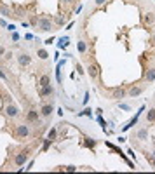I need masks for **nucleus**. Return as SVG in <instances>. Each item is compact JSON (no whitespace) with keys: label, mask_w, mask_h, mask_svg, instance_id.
Wrapping results in <instances>:
<instances>
[{"label":"nucleus","mask_w":155,"mask_h":174,"mask_svg":"<svg viewBox=\"0 0 155 174\" xmlns=\"http://www.w3.org/2000/svg\"><path fill=\"white\" fill-rule=\"evenodd\" d=\"M18 61H19V64H21V66H28L30 63H31V57H30L26 52H21V54L18 56Z\"/></svg>","instance_id":"39448f33"},{"label":"nucleus","mask_w":155,"mask_h":174,"mask_svg":"<svg viewBox=\"0 0 155 174\" xmlns=\"http://www.w3.org/2000/svg\"><path fill=\"white\" fill-rule=\"evenodd\" d=\"M147 138H148V131H147V129H140V131H138V139L145 141Z\"/></svg>","instance_id":"2eb2a0df"},{"label":"nucleus","mask_w":155,"mask_h":174,"mask_svg":"<svg viewBox=\"0 0 155 174\" xmlns=\"http://www.w3.org/2000/svg\"><path fill=\"white\" fill-rule=\"evenodd\" d=\"M56 136H58V131L54 129V127H52V129L49 131V134H47V139H51V141H54V139H56Z\"/></svg>","instance_id":"6ab92c4d"},{"label":"nucleus","mask_w":155,"mask_h":174,"mask_svg":"<svg viewBox=\"0 0 155 174\" xmlns=\"http://www.w3.org/2000/svg\"><path fill=\"white\" fill-rule=\"evenodd\" d=\"M152 40H153V45H155V35H153V38H152Z\"/></svg>","instance_id":"cd10ccee"},{"label":"nucleus","mask_w":155,"mask_h":174,"mask_svg":"<svg viewBox=\"0 0 155 174\" xmlns=\"http://www.w3.org/2000/svg\"><path fill=\"white\" fill-rule=\"evenodd\" d=\"M52 104H44L42 110H40V113H42V117H51V113H52Z\"/></svg>","instance_id":"1a4fd4ad"},{"label":"nucleus","mask_w":155,"mask_h":174,"mask_svg":"<svg viewBox=\"0 0 155 174\" xmlns=\"http://www.w3.org/2000/svg\"><path fill=\"white\" fill-rule=\"evenodd\" d=\"M147 122H155V108L148 110V113H147Z\"/></svg>","instance_id":"dca6fc26"},{"label":"nucleus","mask_w":155,"mask_h":174,"mask_svg":"<svg viewBox=\"0 0 155 174\" xmlns=\"http://www.w3.org/2000/svg\"><path fill=\"white\" fill-rule=\"evenodd\" d=\"M37 54H38L40 59H47V57H49V54H47V51H45V49H38V52H37Z\"/></svg>","instance_id":"aec40b11"},{"label":"nucleus","mask_w":155,"mask_h":174,"mask_svg":"<svg viewBox=\"0 0 155 174\" xmlns=\"http://www.w3.org/2000/svg\"><path fill=\"white\" fill-rule=\"evenodd\" d=\"M26 120H28V122H37V120H38V111L30 110L28 115H26Z\"/></svg>","instance_id":"9b49d317"},{"label":"nucleus","mask_w":155,"mask_h":174,"mask_svg":"<svg viewBox=\"0 0 155 174\" xmlns=\"http://www.w3.org/2000/svg\"><path fill=\"white\" fill-rule=\"evenodd\" d=\"M49 145H51V139H45V143H44V150H47Z\"/></svg>","instance_id":"5701e85b"},{"label":"nucleus","mask_w":155,"mask_h":174,"mask_svg":"<svg viewBox=\"0 0 155 174\" xmlns=\"http://www.w3.org/2000/svg\"><path fill=\"white\" fill-rule=\"evenodd\" d=\"M84 146L85 148H94V146H96V141H94V139H91V138H85V141H84Z\"/></svg>","instance_id":"4468645a"},{"label":"nucleus","mask_w":155,"mask_h":174,"mask_svg":"<svg viewBox=\"0 0 155 174\" xmlns=\"http://www.w3.org/2000/svg\"><path fill=\"white\" fill-rule=\"evenodd\" d=\"M77 49H78V52H85V51H87V45H85V42H84V40H78Z\"/></svg>","instance_id":"f3484780"},{"label":"nucleus","mask_w":155,"mask_h":174,"mask_svg":"<svg viewBox=\"0 0 155 174\" xmlns=\"http://www.w3.org/2000/svg\"><path fill=\"white\" fill-rule=\"evenodd\" d=\"M5 115H7L9 118H16L18 115H19V110H18V106H14V104L9 103L7 106H5Z\"/></svg>","instance_id":"f03ea898"},{"label":"nucleus","mask_w":155,"mask_h":174,"mask_svg":"<svg viewBox=\"0 0 155 174\" xmlns=\"http://www.w3.org/2000/svg\"><path fill=\"white\" fill-rule=\"evenodd\" d=\"M0 12L4 14V16H11V11H9V9H5V7H2V5H0Z\"/></svg>","instance_id":"4be33fe9"},{"label":"nucleus","mask_w":155,"mask_h":174,"mask_svg":"<svg viewBox=\"0 0 155 174\" xmlns=\"http://www.w3.org/2000/svg\"><path fill=\"white\" fill-rule=\"evenodd\" d=\"M52 94H54V87H52V85H44L42 87V90H40V96L42 97H45V96H52Z\"/></svg>","instance_id":"423d86ee"},{"label":"nucleus","mask_w":155,"mask_h":174,"mask_svg":"<svg viewBox=\"0 0 155 174\" xmlns=\"http://www.w3.org/2000/svg\"><path fill=\"white\" fill-rule=\"evenodd\" d=\"M145 23H147V25H150V26H152V25H155V14L148 12L147 16H145Z\"/></svg>","instance_id":"ddd939ff"},{"label":"nucleus","mask_w":155,"mask_h":174,"mask_svg":"<svg viewBox=\"0 0 155 174\" xmlns=\"http://www.w3.org/2000/svg\"><path fill=\"white\" fill-rule=\"evenodd\" d=\"M150 160H152V159H150ZM152 164H153V169H155V159H153V160H152Z\"/></svg>","instance_id":"bb28decb"},{"label":"nucleus","mask_w":155,"mask_h":174,"mask_svg":"<svg viewBox=\"0 0 155 174\" xmlns=\"http://www.w3.org/2000/svg\"><path fill=\"white\" fill-rule=\"evenodd\" d=\"M51 28H52V23H51V19H47V18L40 19V30H42V31H49Z\"/></svg>","instance_id":"0eeeda50"},{"label":"nucleus","mask_w":155,"mask_h":174,"mask_svg":"<svg viewBox=\"0 0 155 174\" xmlns=\"http://www.w3.org/2000/svg\"><path fill=\"white\" fill-rule=\"evenodd\" d=\"M105 2H106V0H96V5H103Z\"/></svg>","instance_id":"393cba45"},{"label":"nucleus","mask_w":155,"mask_h":174,"mask_svg":"<svg viewBox=\"0 0 155 174\" xmlns=\"http://www.w3.org/2000/svg\"><path fill=\"white\" fill-rule=\"evenodd\" d=\"M26 160H28V155H26V152H21V153H18L14 157V164L18 167H21V166H25L26 164Z\"/></svg>","instance_id":"7ed1b4c3"},{"label":"nucleus","mask_w":155,"mask_h":174,"mask_svg":"<svg viewBox=\"0 0 155 174\" xmlns=\"http://www.w3.org/2000/svg\"><path fill=\"white\" fill-rule=\"evenodd\" d=\"M64 2H66V4H71V2H75V0H64Z\"/></svg>","instance_id":"a878e982"},{"label":"nucleus","mask_w":155,"mask_h":174,"mask_svg":"<svg viewBox=\"0 0 155 174\" xmlns=\"http://www.w3.org/2000/svg\"><path fill=\"white\" fill-rule=\"evenodd\" d=\"M70 44V40H68V37H63L61 40H59V47H66Z\"/></svg>","instance_id":"412c9836"},{"label":"nucleus","mask_w":155,"mask_h":174,"mask_svg":"<svg viewBox=\"0 0 155 174\" xmlns=\"http://www.w3.org/2000/svg\"><path fill=\"white\" fill-rule=\"evenodd\" d=\"M66 171H68V172H73V171H75V167H73V166H68V167H66Z\"/></svg>","instance_id":"b1692460"},{"label":"nucleus","mask_w":155,"mask_h":174,"mask_svg":"<svg viewBox=\"0 0 155 174\" xmlns=\"http://www.w3.org/2000/svg\"><path fill=\"white\" fill-rule=\"evenodd\" d=\"M30 134V127L26 124H19L16 127V138H26Z\"/></svg>","instance_id":"f257e3e1"},{"label":"nucleus","mask_w":155,"mask_h":174,"mask_svg":"<svg viewBox=\"0 0 155 174\" xmlns=\"http://www.w3.org/2000/svg\"><path fill=\"white\" fill-rule=\"evenodd\" d=\"M49 84H51L49 75H42V77H40V85H42V87H44V85H49Z\"/></svg>","instance_id":"a211bd4d"},{"label":"nucleus","mask_w":155,"mask_h":174,"mask_svg":"<svg viewBox=\"0 0 155 174\" xmlns=\"http://www.w3.org/2000/svg\"><path fill=\"white\" fill-rule=\"evenodd\" d=\"M87 75L91 77L92 80H94V78H98V77H99V66H98V64H92V63H91V64L87 66Z\"/></svg>","instance_id":"20e7f679"},{"label":"nucleus","mask_w":155,"mask_h":174,"mask_svg":"<svg viewBox=\"0 0 155 174\" xmlns=\"http://www.w3.org/2000/svg\"><path fill=\"white\" fill-rule=\"evenodd\" d=\"M145 80L147 82H153L155 80V66L153 68H148V71L145 73Z\"/></svg>","instance_id":"9d476101"},{"label":"nucleus","mask_w":155,"mask_h":174,"mask_svg":"<svg viewBox=\"0 0 155 174\" xmlns=\"http://www.w3.org/2000/svg\"><path fill=\"white\" fill-rule=\"evenodd\" d=\"M141 92H143V87H141V85H134V87L129 89V96H131V97H138Z\"/></svg>","instance_id":"6e6552de"},{"label":"nucleus","mask_w":155,"mask_h":174,"mask_svg":"<svg viewBox=\"0 0 155 174\" xmlns=\"http://www.w3.org/2000/svg\"><path fill=\"white\" fill-rule=\"evenodd\" d=\"M124 96H126V90H124V89H115V90H113V94H112L113 99H122Z\"/></svg>","instance_id":"f8f14e48"}]
</instances>
